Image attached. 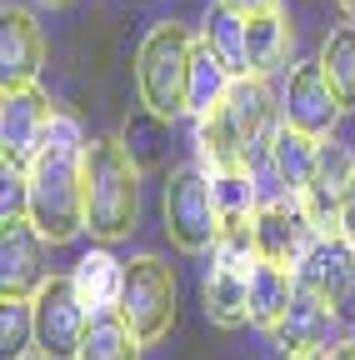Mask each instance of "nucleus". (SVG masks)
<instances>
[{"instance_id": "1", "label": "nucleus", "mask_w": 355, "mask_h": 360, "mask_svg": "<svg viewBox=\"0 0 355 360\" xmlns=\"http://www.w3.org/2000/svg\"><path fill=\"white\" fill-rule=\"evenodd\" d=\"M276 90L265 85V75H240L210 110H200L195 125V150L205 170H260V160H271L276 141Z\"/></svg>"}, {"instance_id": "2", "label": "nucleus", "mask_w": 355, "mask_h": 360, "mask_svg": "<svg viewBox=\"0 0 355 360\" xmlns=\"http://www.w3.org/2000/svg\"><path fill=\"white\" fill-rule=\"evenodd\" d=\"M30 175V220L51 245H65L85 231V141L70 115H56Z\"/></svg>"}, {"instance_id": "3", "label": "nucleus", "mask_w": 355, "mask_h": 360, "mask_svg": "<svg viewBox=\"0 0 355 360\" xmlns=\"http://www.w3.org/2000/svg\"><path fill=\"white\" fill-rule=\"evenodd\" d=\"M141 220V165L125 141L85 146V231L101 240H125Z\"/></svg>"}, {"instance_id": "4", "label": "nucleus", "mask_w": 355, "mask_h": 360, "mask_svg": "<svg viewBox=\"0 0 355 360\" xmlns=\"http://www.w3.org/2000/svg\"><path fill=\"white\" fill-rule=\"evenodd\" d=\"M191 51L195 40L186 25L160 20L146 30L141 51H136V85H141V105L175 120L181 110H191Z\"/></svg>"}, {"instance_id": "5", "label": "nucleus", "mask_w": 355, "mask_h": 360, "mask_svg": "<svg viewBox=\"0 0 355 360\" xmlns=\"http://www.w3.org/2000/svg\"><path fill=\"white\" fill-rule=\"evenodd\" d=\"M255 231H220L205 276V315L210 326L235 330L250 321V281H255Z\"/></svg>"}, {"instance_id": "6", "label": "nucleus", "mask_w": 355, "mask_h": 360, "mask_svg": "<svg viewBox=\"0 0 355 360\" xmlns=\"http://www.w3.org/2000/svg\"><path fill=\"white\" fill-rule=\"evenodd\" d=\"M165 236L200 255L220 240V210H215V180L205 165H175L165 180Z\"/></svg>"}, {"instance_id": "7", "label": "nucleus", "mask_w": 355, "mask_h": 360, "mask_svg": "<svg viewBox=\"0 0 355 360\" xmlns=\"http://www.w3.org/2000/svg\"><path fill=\"white\" fill-rule=\"evenodd\" d=\"M175 270L160 255H136L125 260V290H120V315L130 321V330L141 335V345H155L170 335L175 326Z\"/></svg>"}, {"instance_id": "8", "label": "nucleus", "mask_w": 355, "mask_h": 360, "mask_svg": "<svg viewBox=\"0 0 355 360\" xmlns=\"http://www.w3.org/2000/svg\"><path fill=\"white\" fill-rule=\"evenodd\" d=\"M30 315H35V350H46L51 360H75L80 340H85V326H91V305L80 300L75 281L70 276H51L40 285V295L30 300Z\"/></svg>"}, {"instance_id": "9", "label": "nucleus", "mask_w": 355, "mask_h": 360, "mask_svg": "<svg viewBox=\"0 0 355 360\" xmlns=\"http://www.w3.org/2000/svg\"><path fill=\"white\" fill-rule=\"evenodd\" d=\"M56 115L60 110L51 105V96H40L35 85H6V96H0V150H6V165L30 170Z\"/></svg>"}, {"instance_id": "10", "label": "nucleus", "mask_w": 355, "mask_h": 360, "mask_svg": "<svg viewBox=\"0 0 355 360\" xmlns=\"http://www.w3.org/2000/svg\"><path fill=\"white\" fill-rule=\"evenodd\" d=\"M316 240H321V225L305 215V205L295 195H280L271 205H260V215H255V250L265 260H276L285 270H300L305 255L316 250Z\"/></svg>"}, {"instance_id": "11", "label": "nucleus", "mask_w": 355, "mask_h": 360, "mask_svg": "<svg viewBox=\"0 0 355 360\" xmlns=\"http://www.w3.org/2000/svg\"><path fill=\"white\" fill-rule=\"evenodd\" d=\"M46 281H51V260H46L40 225L30 215L6 220V240H0V295L6 300H35Z\"/></svg>"}, {"instance_id": "12", "label": "nucleus", "mask_w": 355, "mask_h": 360, "mask_svg": "<svg viewBox=\"0 0 355 360\" xmlns=\"http://www.w3.org/2000/svg\"><path fill=\"white\" fill-rule=\"evenodd\" d=\"M295 281L325 295L340 321H355V240H345L340 231L321 236L316 250L305 255V265L295 270Z\"/></svg>"}, {"instance_id": "13", "label": "nucleus", "mask_w": 355, "mask_h": 360, "mask_svg": "<svg viewBox=\"0 0 355 360\" xmlns=\"http://www.w3.org/2000/svg\"><path fill=\"white\" fill-rule=\"evenodd\" d=\"M345 105L335 101V90L321 70V60H310V65H295L290 70V85H285V96H280V120L305 130V135H316V141H325V135L335 130V115Z\"/></svg>"}, {"instance_id": "14", "label": "nucleus", "mask_w": 355, "mask_h": 360, "mask_svg": "<svg viewBox=\"0 0 355 360\" xmlns=\"http://www.w3.org/2000/svg\"><path fill=\"white\" fill-rule=\"evenodd\" d=\"M350 180H355V155L340 146V141H321V155H316V175L305 180V191L295 195L305 205V215L321 225V236L335 231V220H340V200L350 191Z\"/></svg>"}, {"instance_id": "15", "label": "nucleus", "mask_w": 355, "mask_h": 360, "mask_svg": "<svg viewBox=\"0 0 355 360\" xmlns=\"http://www.w3.org/2000/svg\"><path fill=\"white\" fill-rule=\"evenodd\" d=\"M335 305L325 300V295H316L310 285H300L295 281V295H290V305H285V315H280V326L271 330L276 335V345L285 350V355H316V350H330L335 340Z\"/></svg>"}, {"instance_id": "16", "label": "nucleus", "mask_w": 355, "mask_h": 360, "mask_svg": "<svg viewBox=\"0 0 355 360\" xmlns=\"http://www.w3.org/2000/svg\"><path fill=\"white\" fill-rule=\"evenodd\" d=\"M40 65H46V35H40L35 15L20 6H6V15H0V80L35 85Z\"/></svg>"}, {"instance_id": "17", "label": "nucleus", "mask_w": 355, "mask_h": 360, "mask_svg": "<svg viewBox=\"0 0 355 360\" xmlns=\"http://www.w3.org/2000/svg\"><path fill=\"white\" fill-rule=\"evenodd\" d=\"M316 155H321L316 135H305V130H295V125L280 120L276 141H271V170H276V180H280L285 195H300L305 191V180L316 175Z\"/></svg>"}, {"instance_id": "18", "label": "nucleus", "mask_w": 355, "mask_h": 360, "mask_svg": "<svg viewBox=\"0 0 355 360\" xmlns=\"http://www.w3.org/2000/svg\"><path fill=\"white\" fill-rule=\"evenodd\" d=\"M70 281H75L80 300L91 305V315L96 310H115L120 305V290H125V265L110 250H85L75 260V270H70Z\"/></svg>"}, {"instance_id": "19", "label": "nucleus", "mask_w": 355, "mask_h": 360, "mask_svg": "<svg viewBox=\"0 0 355 360\" xmlns=\"http://www.w3.org/2000/svg\"><path fill=\"white\" fill-rule=\"evenodd\" d=\"M295 295V270L276 265V260H255V281H250V326L260 330H276L280 326V315Z\"/></svg>"}, {"instance_id": "20", "label": "nucleus", "mask_w": 355, "mask_h": 360, "mask_svg": "<svg viewBox=\"0 0 355 360\" xmlns=\"http://www.w3.org/2000/svg\"><path fill=\"white\" fill-rule=\"evenodd\" d=\"M75 360H141V335L130 330V321L120 310H96Z\"/></svg>"}, {"instance_id": "21", "label": "nucleus", "mask_w": 355, "mask_h": 360, "mask_svg": "<svg viewBox=\"0 0 355 360\" xmlns=\"http://www.w3.org/2000/svg\"><path fill=\"white\" fill-rule=\"evenodd\" d=\"M210 180H215L220 231H255V215H260L255 170H210Z\"/></svg>"}, {"instance_id": "22", "label": "nucleus", "mask_w": 355, "mask_h": 360, "mask_svg": "<svg viewBox=\"0 0 355 360\" xmlns=\"http://www.w3.org/2000/svg\"><path fill=\"white\" fill-rule=\"evenodd\" d=\"M245 35H250V75H271L290 56V25L280 15V6L245 11Z\"/></svg>"}, {"instance_id": "23", "label": "nucleus", "mask_w": 355, "mask_h": 360, "mask_svg": "<svg viewBox=\"0 0 355 360\" xmlns=\"http://www.w3.org/2000/svg\"><path fill=\"white\" fill-rule=\"evenodd\" d=\"M205 40L210 51L226 60V70L240 80L250 75V35H245V11H231V6H215L210 20H205Z\"/></svg>"}, {"instance_id": "24", "label": "nucleus", "mask_w": 355, "mask_h": 360, "mask_svg": "<svg viewBox=\"0 0 355 360\" xmlns=\"http://www.w3.org/2000/svg\"><path fill=\"white\" fill-rule=\"evenodd\" d=\"M316 60H321V70H325V80L335 90V101L345 110H355V20L350 25H335L321 40V56Z\"/></svg>"}, {"instance_id": "25", "label": "nucleus", "mask_w": 355, "mask_h": 360, "mask_svg": "<svg viewBox=\"0 0 355 360\" xmlns=\"http://www.w3.org/2000/svg\"><path fill=\"white\" fill-rule=\"evenodd\" d=\"M231 70H226V60H220L215 51H210V40L200 35L195 40V51H191V110L200 115V110H210L220 96L231 90Z\"/></svg>"}, {"instance_id": "26", "label": "nucleus", "mask_w": 355, "mask_h": 360, "mask_svg": "<svg viewBox=\"0 0 355 360\" xmlns=\"http://www.w3.org/2000/svg\"><path fill=\"white\" fill-rule=\"evenodd\" d=\"M165 115H155V110H146V115H130L125 120V135H120V141H125V150L130 155H136V165L141 170H150V165H160L165 160V141H170V135H165Z\"/></svg>"}, {"instance_id": "27", "label": "nucleus", "mask_w": 355, "mask_h": 360, "mask_svg": "<svg viewBox=\"0 0 355 360\" xmlns=\"http://www.w3.org/2000/svg\"><path fill=\"white\" fill-rule=\"evenodd\" d=\"M0 215H6V220L30 215V175L15 170V165L0 170Z\"/></svg>"}, {"instance_id": "28", "label": "nucleus", "mask_w": 355, "mask_h": 360, "mask_svg": "<svg viewBox=\"0 0 355 360\" xmlns=\"http://www.w3.org/2000/svg\"><path fill=\"white\" fill-rule=\"evenodd\" d=\"M0 335H6V360H20V350H25V335H35V315H30V300H6V326H0Z\"/></svg>"}, {"instance_id": "29", "label": "nucleus", "mask_w": 355, "mask_h": 360, "mask_svg": "<svg viewBox=\"0 0 355 360\" xmlns=\"http://www.w3.org/2000/svg\"><path fill=\"white\" fill-rule=\"evenodd\" d=\"M335 231H340L345 240H355V180H350V191H345V200H340V220H335Z\"/></svg>"}, {"instance_id": "30", "label": "nucleus", "mask_w": 355, "mask_h": 360, "mask_svg": "<svg viewBox=\"0 0 355 360\" xmlns=\"http://www.w3.org/2000/svg\"><path fill=\"white\" fill-rule=\"evenodd\" d=\"M325 360H355V335H345V340H335V345L325 350Z\"/></svg>"}, {"instance_id": "31", "label": "nucleus", "mask_w": 355, "mask_h": 360, "mask_svg": "<svg viewBox=\"0 0 355 360\" xmlns=\"http://www.w3.org/2000/svg\"><path fill=\"white\" fill-rule=\"evenodd\" d=\"M220 6H231V11H271L280 0H220Z\"/></svg>"}, {"instance_id": "32", "label": "nucleus", "mask_w": 355, "mask_h": 360, "mask_svg": "<svg viewBox=\"0 0 355 360\" xmlns=\"http://www.w3.org/2000/svg\"><path fill=\"white\" fill-rule=\"evenodd\" d=\"M335 6H340V11H345V15L355 20V0H335Z\"/></svg>"}, {"instance_id": "33", "label": "nucleus", "mask_w": 355, "mask_h": 360, "mask_svg": "<svg viewBox=\"0 0 355 360\" xmlns=\"http://www.w3.org/2000/svg\"><path fill=\"white\" fill-rule=\"evenodd\" d=\"M285 360H325V350H316V355H285Z\"/></svg>"}, {"instance_id": "34", "label": "nucleus", "mask_w": 355, "mask_h": 360, "mask_svg": "<svg viewBox=\"0 0 355 360\" xmlns=\"http://www.w3.org/2000/svg\"><path fill=\"white\" fill-rule=\"evenodd\" d=\"M20 360H51V355H46V350H35V355H20Z\"/></svg>"}, {"instance_id": "35", "label": "nucleus", "mask_w": 355, "mask_h": 360, "mask_svg": "<svg viewBox=\"0 0 355 360\" xmlns=\"http://www.w3.org/2000/svg\"><path fill=\"white\" fill-rule=\"evenodd\" d=\"M40 6H70V0H40Z\"/></svg>"}]
</instances>
